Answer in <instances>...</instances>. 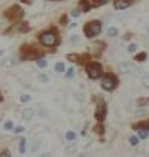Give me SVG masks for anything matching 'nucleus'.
I'll list each match as a JSON object with an SVG mask.
<instances>
[{"instance_id":"f257e3e1","label":"nucleus","mask_w":149,"mask_h":157,"mask_svg":"<svg viewBox=\"0 0 149 157\" xmlns=\"http://www.w3.org/2000/svg\"><path fill=\"white\" fill-rule=\"evenodd\" d=\"M101 32V23L99 20H93L84 26V33L87 38H94Z\"/></svg>"},{"instance_id":"f03ea898","label":"nucleus","mask_w":149,"mask_h":157,"mask_svg":"<svg viewBox=\"0 0 149 157\" xmlns=\"http://www.w3.org/2000/svg\"><path fill=\"white\" fill-rule=\"evenodd\" d=\"M39 40H41V43L43 46H54L58 42V38H57V33H54V32H43L39 36Z\"/></svg>"},{"instance_id":"7ed1b4c3","label":"nucleus","mask_w":149,"mask_h":157,"mask_svg":"<svg viewBox=\"0 0 149 157\" xmlns=\"http://www.w3.org/2000/svg\"><path fill=\"white\" fill-rule=\"evenodd\" d=\"M5 16L9 20H19L23 16V10L20 9V6H12L5 12Z\"/></svg>"},{"instance_id":"20e7f679","label":"nucleus","mask_w":149,"mask_h":157,"mask_svg":"<svg viewBox=\"0 0 149 157\" xmlns=\"http://www.w3.org/2000/svg\"><path fill=\"white\" fill-rule=\"evenodd\" d=\"M101 72H103V68H101V65L97 63V62H93V63H90V65L87 67V75H88V78H91V79L100 78Z\"/></svg>"},{"instance_id":"39448f33","label":"nucleus","mask_w":149,"mask_h":157,"mask_svg":"<svg viewBox=\"0 0 149 157\" xmlns=\"http://www.w3.org/2000/svg\"><path fill=\"white\" fill-rule=\"evenodd\" d=\"M101 88L106 91H111L116 88V78L113 75H106L101 79Z\"/></svg>"},{"instance_id":"423d86ee","label":"nucleus","mask_w":149,"mask_h":157,"mask_svg":"<svg viewBox=\"0 0 149 157\" xmlns=\"http://www.w3.org/2000/svg\"><path fill=\"white\" fill-rule=\"evenodd\" d=\"M106 113H107V107H106V102L103 100L99 101L97 104V108H96V113H94V117H96L99 121H103L104 117H106Z\"/></svg>"},{"instance_id":"0eeeda50","label":"nucleus","mask_w":149,"mask_h":157,"mask_svg":"<svg viewBox=\"0 0 149 157\" xmlns=\"http://www.w3.org/2000/svg\"><path fill=\"white\" fill-rule=\"evenodd\" d=\"M133 71H135V65L132 62L125 61L119 63V72H122V74H132Z\"/></svg>"},{"instance_id":"6e6552de","label":"nucleus","mask_w":149,"mask_h":157,"mask_svg":"<svg viewBox=\"0 0 149 157\" xmlns=\"http://www.w3.org/2000/svg\"><path fill=\"white\" fill-rule=\"evenodd\" d=\"M132 5V0H115V9L125 10Z\"/></svg>"},{"instance_id":"1a4fd4ad","label":"nucleus","mask_w":149,"mask_h":157,"mask_svg":"<svg viewBox=\"0 0 149 157\" xmlns=\"http://www.w3.org/2000/svg\"><path fill=\"white\" fill-rule=\"evenodd\" d=\"M18 63H19V62L16 61L14 58H6L5 61L2 62V67L5 68V69H12V68H14Z\"/></svg>"},{"instance_id":"9d476101","label":"nucleus","mask_w":149,"mask_h":157,"mask_svg":"<svg viewBox=\"0 0 149 157\" xmlns=\"http://www.w3.org/2000/svg\"><path fill=\"white\" fill-rule=\"evenodd\" d=\"M22 118L23 120H32L34 118V111L30 108H25L22 111Z\"/></svg>"},{"instance_id":"9b49d317","label":"nucleus","mask_w":149,"mask_h":157,"mask_svg":"<svg viewBox=\"0 0 149 157\" xmlns=\"http://www.w3.org/2000/svg\"><path fill=\"white\" fill-rule=\"evenodd\" d=\"M107 35H109V38H115V36L119 35V30L111 26V28H109V30H107Z\"/></svg>"},{"instance_id":"f8f14e48","label":"nucleus","mask_w":149,"mask_h":157,"mask_svg":"<svg viewBox=\"0 0 149 157\" xmlns=\"http://www.w3.org/2000/svg\"><path fill=\"white\" fill-rule=\"evenodd\" d=\"M65 138H67L68 141H74V140L77 138V134L74 133V131H67V133H65Z\"/></svg>"},{"instance_id":"ddd939ff","label":"nucleus","mask_w":149,"mask_h":157,"mask_svg":"<svg viewBox=\"0 0 149 157\" xmlns=\"http://www.w3.org/2000/svg\"><path fill=\"white\" fill-rule=\"evenodd\" d=\"M36 65H38L39 68H45L48 65V61L43 59V58H38V59H36Z\"/></svg>"},{"instance_id":"4468645a","label":"nucleus","mask_w":149,"mask_h":157,"mask_svg":"<svg viewBox=\"0 0 149 157\" xmlns=\"http://www.w3.org/2000/svg\"><path fill=\"white\" fill-rule=\"evenodd\" d=\"M25 146H26V140H25V138H20V141H19V151H20V154H25Z\"/></svg>"},{"instance_id":"2eb2a0df","label":"nucleus","mask_w":149,"mask_h":157,"mask_svg":"<svg viewBox=\"0 0 149 157\" xmlns=\"http://www.w3.org/2000/svg\"><path fill=\"white\" fill-rule=\"evenodd\" d=\"M65 151L68 153V154H72V153L77 151V147H75V144H70V146H67L65 147Z\"/></svg>"},{"instance_id":"dca6fc26","label":"nucleus","mask_w":149,"mask_h":157,"mask_svg":"<svg viewBox=\"0 0 149 157\" xmlns=\"http://www.w3.org/2000/svg\"><path fill=\"white\" fill-rule=\"evenodd\" d=\"M148 131L146 128H138V133H139V138H146L148 137Z\"/></svg>"},{"instance_id":"f3484780","label":"nucleus","mask_w":149,"mask_h":157,"mask_svg":"<svg viewBox=\"0 0 149 157\" xmlns=\"http://www.w3.org/2000/svg\"><path fill=\"white\" fill-rule=\"evenodd\" d=\"M129 143H130V146H138L139 144V137L138 136H132L129 138Z\"/></svg>"},{"instance_id":"a211bd4d","label":"nucleus","mask_w":149,"mask_h":157,"mask_svg":"<svg viewBox=\"0 0 149 157\" xmlns=\"http://www.w3.org/2000/svg\"><path fill=\"white\" fill-rule=\"evenodd\" d=\"M67 59L71 62H78L80 61V56L78 55H75V53H70V55H67Z\"/></svg>"},{"instance_id":"6ab92c4d","label":"nucleus","mask_w":149,"mask_h":157,"mask_svg":"<svg viewBox=\"0 0 149 157\" xmlns=\"http://www.w3.org/2000/svg\"><path fill=\"white\" fill-rule=\"evenodd\" d=\"M140 82H142V85L146 86V88H149V75H143L142 78H140Z\"/></svg>"},{"instance_id":"aec40b11","label":"nucleus","mask_w":149,"mask_h":157,"mask_svg":"<svg viewBox=\"0 0 149 157\" xmlns=\"http://www.w3.org/2000/svg\"><path fill=\"white\" fill-rule=\"evenodd\" d=\"M3 128H5L6 131H13V123H12V121H6L5 125H3Z\"/></svg>"},{"instance_id":"412c9836","label":"nucleus","mask_w":149,"mask_h":157,"mask_svg":"<svg viewBox=\"0 0 149 157\" xmlns=\"http://www.w3.org/2000/svg\"><path fill=\"white\" fill-rule=\"evenodd\" d=\"M19 100H20V102H28V101L32 100V97L28 95V94H22V95L19 97Z\"/></svg>"},{"instance_id":"4be33fe9","label":"nucleus","mask_w":149,"mask_h":157,"mask_svg":"<svg viewBox=\"0 0 149 157\" xmlns=\"http://www.w3.org/2000/svg\"><path fill=\"white\" fill-rule=\"evenodd\" d=\"M145 59H146V53H145V52L138 53V55H136V58H135V61H138V62H143Z\"/></svg>"},{"instance_id":"5701e85b","label":"nucleus","mask_w":149,"mask_h":157,"mask_svg":"<svg viewBox=\"0 0 149 157\" xmlns=\"http://www.w3.org/2000/svg\"><path fill=\"white\" fill-rule=\"evenodd\" d=\"M55 71H57V72H64V71H65V67H64L62 62H58L57 65H55Z\"/></svg>"},{"instance_id":"b1692460","label":"nucleus","mask_w":149,"mask_h":157,"mask_svg":"<svg viewBox=\"0 0 149 157\" xmlns=\"http://www.w3.org/2000/svg\"><path fill=\"white\" fill-rule=\"evenodd\" d=\"M136 49H138V45L136 43H130L129 46H127V52L133 53V52H136Z\"/></svg>"},{"instance_id":"393cba45","label":"nucleus","mask_w":149,"mask_h":157,"mask_svg":"<svg viewBox=\"0 0 149 157\" xmlns=\"http://www.w3.org/2000/svg\"><path fill=\"white\" fill-rule=\"evenodd\" d=\"M65 75H67V78H72V76H74V68H68L67 72H65Z\"/></svg>"},{"instance_id":"a878e982","label":"nucleus","mask_w":149,"mask_h":157,"mask_svg":"<svg viewBox=\"0 0 149 157\" xmlns=\"http://www.w3.org/2000/svg\"><path fill=\"white\" fill-rule=\"evenodd\" d=\"M39 146H41V138H38L36 141H35V144H34V147H32V151H36L39 148Z\"/></svg>"},{"instance_id":"bb28decb","label":"nucleus","mask_w":149,"mask_h":157,"mask_svg":"<svg viewBox=\"0 0 149 157\" xmlns=\"http://www.w3.org/2000/svg\"><path fill=\"white\" fill-rule=\"evenodd\" d=\"M25 128L22 127V125H19V127H16V128H13V133L14 134H20V133H23Z\"/></svg>"},{"instance_id":"cd10ccee","label":"nucleus","mask_w":149,"mask_h":157,"mask_svg":"<svg viewBox=\"0 0 149 157\" xmlns=\"http://www.w3.org/2000/svg\"><path fill=\"white\" fill-rule=\"evenodd\" d=\"M0 157H12V154H10L9 150H3V151L0 153Z\"/></svg>"},{"instance_id":"c85d7f7f","label":"nucleus","mask_w":149,"mask_h":157,"mask_svg":"<svg viewBox=\"0 0 149 157\" xmlns=\"http://www.w3.org/2000/svg\"><path fill=\"white\" fill-rule=\"evenodd\" d=\"M39 81H41V82H48V81H49V78H48L46 75L41 74V75H39Z\"/></svg>"},{"instance_id":"c756f323","label":"nucleus","mask_w":149,"mask_h":157,"mask_svg":"<svg viewBox=\"0 0 149 157\" xmlns=\"http://www.w3.org/2000/svg\"><path fill=\"white\" fill-rule=\"evenodd\" d=\"M71 42L72 43L80 42V36H77V35H72V36H71Z\"/></svg>"},{"instance_id":"7c9ffc66","label":"nucleus","mask_w":149,"mask_h":157,"mask_svg":"<svg viewBox=\"0 0 149 157\" xmlns=\"http://www.w3.org/2000/svg\"><path fill=\"white\" fill-rule=\"evenodd\" d=\"M81 6H83V10H86V12H87V10H90V6L87 5L86 0H84V2H81Z\"/></svg>"},{"instance_id":"2f4dec72","label":"nucleus","mask_w":149,"mask_h":157,"mask_svg":"<svg viewBox=\"0 0 149 157\" xmlns=\"http://www.w3.org/2000/svg\"><path fill=\"white\" fill-rule=\"evenodd\" d=\"M75 98H77V100H80V101H84V97H83V94H77V92H75Z\"/></svg>"},{"instance_id":"473e14b6","label":"nucleus","mask_w":149,"mask_h":157,"mask_svg":"<svg viewBox=\"0 0 149 157\" xmlns=\"http://www.w3.org/2000/svg\"><path fill=\"white\" fill-rule=\"evenodd\" d=\"M72 16H74V17H78V16H80V10H72Z\"/></svg>"},{"instance_id":"72a5a7b5","label":"nucleus","mask_w":149,"mask_h":157,"mask_svg":"<svg viewBox=\"0 0 149 157\" xmlns=\"http://www.w3.org/2000/svg\"><path fill=\"white\" fill-rule=\"evenodd\" d=\"M39 157H51V154H49V153H42Z\"/></svg>"},{"instance_id":"f704fd0d","label":"nucleus","mask_w":149,"mask_h":157,"mask_svg":"<svg viewBox=\"0 0 149 157\" xmlns=\"http://www.w3.org/2000/svg\"><path fill=\"white\" fill-rule=\"evenodd\" d=\"M3 101V97H2V92H0V102Z\"/></svg>"},{"instance_id":"c9c22d12","label":"nucleus","mask_w":149,"mask_h":157,"mask_svg":"<svg viewBox=\"0 0 149 157\" xmlns=\"http://www.w3.org/2000/svg\"><path fill=\"white\" fill-rule=\"evenodd\" d=\"M78 157H84V156H83V154H80V156H78Z\"/></svg>"},{"instance_id":"e433bc0d","label":"nucleus","mask_w":149,"mask_h":157,"mask_svg":"<svg viewBox=\"0 0 149 157\" xmlns=\"http://www.w3.org/2000/svg\"><path fill=\"white\" fill-rule=\"evenodd\" d=\"M2 53H3V52H2V51H0V55H2Z\"/></svg>"},{"instance_id":"4c0bfd02","label":"nucleus","mask_w":149,"mask_h":157,"mask_svg":"<svg viewBox=\"0 0 149 157\" xmlns=\"http://www.w3.org/2000/svg\"><path fill=\"white\" fill-rule=\"evenodd\" d=\"M148 32H149V26H148Z\"/></svg>"}]
</instances>
